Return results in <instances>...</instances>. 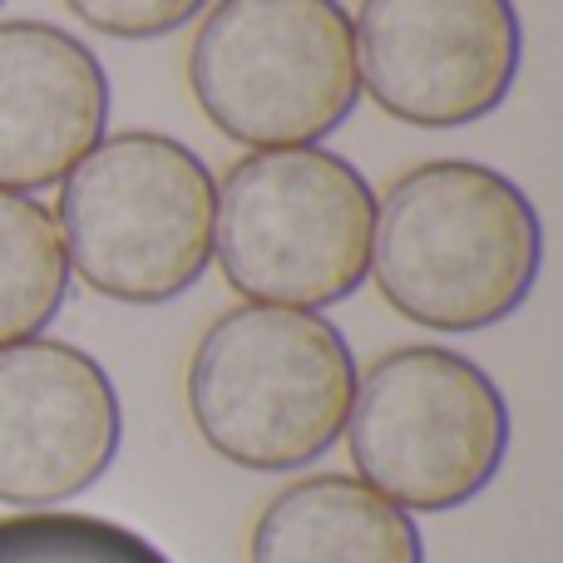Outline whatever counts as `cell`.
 <instances>
[{
    "mask_svg": "<svg viewBox=\"0 0 563 563\" xmlns=\"http://www.w3.org/2000/svg\"><path fill=\"white\" fill-rule=\"evenodd\" d=\"M544 267V223L529 194L489 164L435 158L376 198L371 277L406 321L485 331L515 317Z\"/></svg>",
    "mask_w": 563,
    "mask_h": 563,
    "instance_id": "cell-1",
    "label": "cell"
},
{
    "mask_svg": "<svg viewBox=\"0 0 563 563\" xmlns=\"http://www.w3.org/2000/svg\"><path fill=\"white\" fill-rule=\"evenodd\" d=\"M356 396V356L321 311L243 301L198 336L188 416L213 455L287 475L341 440Z\"/></svg>",
    "mask_w": 563,
    "mask_h": 563,
    "instance_id": "cell-2",
    "label": "cell"
},
{
    "mask_svg": "<svg viewBox=\"0 0 563 563\" xmlns=\"http://www.w3.org/2000/svg\"><path fill=\"white\" fill-rule=\"evenodd\" d=\"M69 277L129 307H158L213 263L218 178L188 144L154 129L99 139L55 203Z\"/></svg>",
    "mask_w": 563,
    "mask_h": 563,
    "instance_id": "cell-3",
    "label": "cell"
},
{
    "mask_svg": "<svg viewBox=\"0 0 563 563\" xmlns=\"http://www.w3.org/2000/svg\"><path fill=\"white\" fill-rule=\"evenodd\" d=\"M371 238L376 188L321 144L257 148L218 184L213 257L247 301L336 307L371 277Z\"/></svg>",
    "mask_w": 563,
    "mask_h": 563,
    "instance_id": "cell-4",
    "label": "cell"
},
{
    "mask_svg": "<svg viewBox=\"0 0 563 563\" xmlns=\"http://www.w3.org/2000/svg\"><path fill=\"white\" fill-rule=\"evenodd\" d=\"M188 89L243 148L321 144L361 99L341 0H213L188 45Z\"/></svg>",
    "mask_w": 563,
    "mask_h": 563,
    "instance_id": "cell-5",
    "label": "cell"
},
{
    "mask_svg": "<svg viewBox=\"0 0 563 563\" xmlns=\"http://www.w3.org/2000/svg\"><path fill=\"white\" fill-rule=\"evenodd\" d=\"M356 479L406 515H445L495 485L509 455V406L479 361L445 346H396L356 376L346 416Z\"/></svg>",
    "mask_w": 563,
    "mask_h": 563,
    "instance_id": "cell-6",
    "label": "cell"
},
{
    "mask_svg": "<svg viewBox=\"0 0 563 563\" xmlns=\"http://www.w3.org/2000/svg\"><path fill=\"white\" fill-rule=\"evenodd\" d=\"M351 35L361 89L416 129L479 124L525 65L515 0H361Z\"/></svg>",
    "mask_w": 563,
    "mask_h": 563,
    "instance_id": "cell-7",
    "label": "cell"
},
{
    "mask_svg": "<svg viewBox=\"0 0 563 563\" xmlns=\"http://www.w3.org/2000/svg\"><path fill=\"white\" fill-rule=\"evenodd\" d=\"M124 410L109 371L55 336L0 346V505L55 509L114 465Z\"/></svg>",
    "mask_w": 563,
    "mask_h": 563,
    "instance_id": "cell-8",
    "label": "cell"
},
{
    "mask_svg": "<svg viewBox=\"0 0 563 563\" xmlns=\"http://www.w3.org/2000/svg\"><path fill=\"white\" fill-rule=\"evenodd\" d=\"M109 79L79 35L0 20V188H49L104 139Z\"/></svg>",
    "mask_w": 563,
    "mask_h": 563,
    "instance_id": "cell-9",
    "label": "cell"
},
{
    "mask_svg": "<svg viewBox=\"0 0 563 563\" xmlns=\"http://www.w3.org/2000/svg\"><path fill=\"white\" fill-rule=\"evenodd\" d=\"M247 563H426L416 519L356 475H307L267 499Z\"/></svg>",
    "mask_w": 563,
    "mask_h": 563,
    "instance_id": "cell-10",
    "label": "cell"
},
{
    "mask_svg": "<svg viewBox=\"0 0 563 563\" xmlns=\"http://www.w3.org/2000/svg\"><path fill=\"white\" fill-rule=\"evenodd\" d=\"M69 297L59 223L40 198L0 188V346L30 341Z\"/></svg>",
    "mask_w": 563,
    "mask_h": 563,
    "instance_id": "cell-11",
    "label": "cell"
},
{
    "mask_svg": "<svg viewBox=\"0 0 563 563\" xmlns=\"http://www.w3.org/2000/svg\"><path fill=\"white\" fill-rule=\"evenodd\" d=\"M0 563H174L154 539L99 515L25 509L0 519Z\"/></svg>",
    "mask_w": 563,
    "mask_h": 563,
    "instance_id": "cell-12",
    "label": "cell"
},
{
    "mask_svg": "<svg viewBox=\"0 0 563 563\" xmlns=\"http://www.w3.org/2000/svg\"><path fill=\"white\" fill-rule=\"evenodd\" d=\"M75 20H85L95 35L114 40H158L184 30L208 10V0H65Z\"/></svg>",
    "mask_w": 563,
    "mask_h": 563,
    "instance_id": "cell-13",
    "label": "cell"
},
{
    "mask_svg": "<svg viewBox=\"0 0 563 563\" xmlns=\"http://www.w3.org/2000/svg\"><path fill=\"white\" fill-rule=\"evenodd\" d=\"M0 5H5V0H0Z\"/></svg>",
    "mask_w": 563,
    "mask_h": 563,
    "instance_id": "cell-14",
    "label": "cell"
}]
</instances>
